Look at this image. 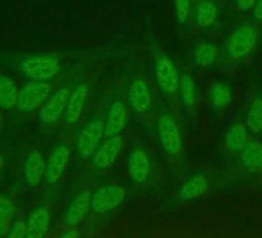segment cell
<instances>
[{
  "label": "cell",
  "mask_w": 262,
  "mask_h": 238,
  "mask_svg": "<svg viewBox=\"0 0 262 238\" xmlns=\"http://www.w3.org/2000/svg\"><path fill=\"white\" fill-rule=\"evenodd\" d=\"M260 34L262 25L257 24H244L237 27L227 39L224 50L225 62L230 65H239L247 61L259 45Z\"/></svg>",
  "instance_id": "6da1fadb"
},
{
  "label": "cell",
  "mask_w": 262,
  "mask_h": 238,
  "mask_svg": "<svg viewBox=\"0 0 262 238\" xmlns=\"http://www.w3.org/2000/svg\"><path fill=\"white\" fill-rule=\"evenodd\" d=\"M24 74L31 81L47 82L56 77L62 68L59 57L56 56H31L20 64Z\"/></svg>",
  "instance_id": "7a4b0ae2"
},
{
  "label": "cell",
  "mask_w": 262,
  "mask_h": 238,
  "mask_svg": "<svg viewBox=\"0 0 262 238\" xmlns=\"http://www.w3.org/2000/svg\"><path fill=\"white\" fill-rule=\"evenodd\" d=\"M155 74L162 93H165L167 96H173L179 91L181 74L176 64L167 54L158 53L155 61Z\"/></svg>",
  "instance_id": "3957f363"
},
{
  "label": "cell",
  "mask_w": 262,
  "mask_h": 238,
  "mask_svg": "<svg viewBox=\"0 0 262 238\" xmlns=\"http://www.w3.org/2000/svg\"><path fill=\"white\" fill-rule=\"evenodd\" d=\"M158 133H159V141H161L162 149L170 156L179 155V152L182 149V135H181V130H179L176 119L171 114L164 113L159 116Z\"/></svg>",
  "instance_id": "277c9868"
},
{
  "label": "cell",
  "mask_w": 262,
  "mask_h": 238,
  "mask_svg": "<svg viewBox=\"0 0 262 238\" xmlns=\"http://www.w3.org/2000/svg\"><path fill=\"white\" fill-rule=\"evenodd\" d=\"M105 135V123L102 119H94L83 127L77 140V150L83 160H90L97 152Z\"/></svg>",
  "instance_id": "5b68a950"
},
{
  "label": "cell",
  "mask_w": 262,
  "mask_h": 238,
  "mask_svg": "<svg viewBox=\"0 0 262 238\" xmlns=\"http://www.w3.org/2000/svg\"><path fill=\"white\" fill-rule=\"evenodd\" d=\"M50 93H51V87L48 82H39V81L28 82L19 93L16 108L24 113L33 111L45 104Z\"/></svg>",
  "instance_id": "8992f818"
},
{
  "label": "cell",
  "mask_w": 262,
  "mask_h": 238,
  "mask_svg": "<svg viewBox=\"0 0 262 238\" xmlns=\"http://www.w3.org/2000/svg\"><path fill=\"white\" fill-rule=\"evenodd\" d=\"M73 90L70 85H65V87H60L42 107L40 110V119L43 126H53L56 124L60 116L65 113L67 110V105H68V101H70V96H71Z\"/></svg>",
  "instance_id": "52a82bcc"
},
{
  "label": "cell",
  "mask_w": 262,
  "mask_h": 238,
  "mask_svg": "<svg viewBox=\"0 0 262 238\" xmlns=\"http://www.w3.org/2000/svg\"><path fill=\"white\" fill-rule=\"evenodd\" d=\"M126 196V189L122 186H105L94 192L91 200V209L96 213L105 215L116 209Z\"/></svg>",
  "instance_id": "ba28073f"
},
{
  "label": "cell",
  "mask_w": 262,
  "mask_h": 238,
  "mask_svg": "<svg viewBox=\"0 0 262 238\" xmlns=\"http://www.w3.org/2000/svg\"><path fill=\"white\" fill-rule=\"evenodd\" d=\"M128 102L138 114H147L153 105L151 88L145 77H135L128 87Z\"/></svg>",
  "instance_id": "9c48e42d"
},
{
  "label": "cell",
  "mask_w": 262,
  "mask_h": 238,
  "mask_svg": "<svg viewBox=\"0 0 262 238\" xmlns=\"http://www.w3.org/2000/svg\"><path fill=\"white\" fill-rule=\"evenodd\" d=\"M68 163H70V147L65 144L57 146L47 161L45 178L48 184H57V181H60Z\"/></svg>",
  "instance_id": "30bf717a"
},
{
  "label": "cell",
  "mask_w": 262,
  "mask_h": 238,
  "mask_svg": "<svg viewBox=\"0 0 262 238\" xmlns=\"http://www.w3.org/2000/svg\"><path fill=\"white\" fill-rule=\"evenodd\" d=\"M128 172H129L131 181L136 184H142L150 178L151 163L144 149H141V147L133 149V152L129 155V160H128Z\"/></svg>",
  "instance_id": "8fae6325"
},
{
  "label": "cell",
  "mask_w": 262,
  "mask_h": 238,
  "mask_svg": "<svg viewBox=\"0 0 262 238\" xmlns=\"http://www.w3.org/2000/svg\"><path fill=\"white\" fill-rule=\"evenodd\" d=\"M123 146V140L122 136H111L106 138L97 149V152L93 156V164L97 169H108L117 158V155L120 153Z\"/></svg>",
  "instance_id": "7c38bea8"
},
{
  "label": "cell",
  "mask_w": 262,
  "mask_h": 238,
  "mask_svg": "<svg viewBox=\"0 0 262 238\" xmlns=\"http://www.w3.org/2000/svg\"><path fill=\"white\" fill-rule=\"evenodd\" d=\"M88 94H90V90H88L86 84H79L73 90L68 105H67V110H65V119L70 127H73L79 123V119L83 113V108L86 105V101H88Z\"/></svg>",
  "instance_id": "4fadbf2b"
},
{
  "label": "cell",
  "mask_w": 262,
  "mask_h": 238,
  "mask_svg": "<svg viewBox=\"0 0 262 238\" xmlns=\"http://www.w3.org/2000/svg\"><path fill=\"white\" fill-rule=\"evenodd\" d=\"M128 123V110L125 107L123 101H114L110 105L106 123H105V135L106 138L117 136Z\"/></svg>",
  "instance_id": "5bb4252c"
},
{
  "label": "cell",
  "mask_w": 262,
  "mask_h": 238,
  "mask_svg": "<svg viewBox=\"0 0 262 238\" xmlns=\"http://www.w3.org/2000/svg\"><path fill=\"white\" fill-rule=\"evenodd\" d=\"M50 227V210L40 206L33 210L27 221V238H45Z\"/></svg>",
  "instance_id": "9a60e30c"
},
{
  "label": "cell",
  "mask_w": 262,
  "mask_h": 238,
  "mask_svg": "<svg viewBox=\"0 0 262 238\" xmlns=\"http://www.w3.org/2000/svg\"><path fill=\"white\" fill-rule=\"evenodd\" d=\"M47 164L43 160V155L39 150H33L27 161H25V180L31 187H37L42 183V178L45 175Z\"/></svg>",
  "instance_id": "2e32d148"
},
{
  "label": "cell",
  "mask_w": 262,
  "mask_h": 238,
  "mask_svg": "<svg viewBox=\"0 0 262 238\" xmlns=\"http://www.w3.org/2000/svg\"><path fill=\"white\" fill-rule=\"evenodd\" d=\"M91 200H93V195L86 190L73 200V203L67 212V224L68 226H77L86 218V215L91 209Z\"/></svg>",
  "instance_id": "e0dca14e"
},
{
  "label": "cell",
  "mask_w": 262,
  "mask_h": 238,
  "mask_svg": "<svg viewBox=\"0 0 262 238\" xmlns=\"http://www.w3.org/2000/svg\"><path fill=\"white\" fill-rule=\"evenodd\" d=\"M217 4L216 0H199L196 5V13H194V22L199 28L208 30L214 25L217 19Z\"/></svg>",
  "instance_id": "ac0fdd59"
},
{
  "label": "cell",
  "mask_w": 262,
  "mask_h": 238,
  "mask_svg": "<svg viewBox=\"0 0 262 238\" xmlns=\"http://www.w3.org/2000/svg\"><path fill=\"white\" fill-rule=\"evenodd\" d=\"M241 161L245 169L251 173H262V143L248 141L245 149L241 152Z\"/></svg>",
  "instance_id": "d6986e66"
},
{
  "label": "cell",
  "mask_w": 262,
  "mask_h": 238,
  "mask_svg": "<svg viewBox=\"0 0 262 238\" xmlns=\"http://www.w3.org/2000/svg\"><path fill=\"white\" fill-rule=\"evenodd\" d=\"M248 141L250 140L247 135V126L242 123L233 124L225 135V147L233 153L242 152Z\"/></svg>",
  "instance_id": "ffe728a7"
},
{
  "label": "cell",
  "mask_w": 262,
  "mask_h": 238,
  "mask_svg": "<svg viewBox=\"0 0 262 238\" xmlns=\"http://www.w3.org/2000/svg\"><path fill=\"white\" fill-rule=\"evenodd\" d=\"M20 90L16 82L7 76H0V107L5 110L16 108Z\"/></svg>",
  "instance_id": "44dd1931"
},
{
  "label": "cell",
  "mask_w": 262,
  "mask_h": 238,
  "mask_svg": "<svg viewBox=\"0 0 262 238\" xmlns=\"http://www.w3.org/2000/svg\"><path fill=\"white\" fill-rule=\"evenodd\" d=\"M210 186V181L202 176V175H198V176H193L190 178L187 183H184V186L179 189V196L185 201H191L198 196H201Z\"/></svg>",
  "instance_id": "7402d4cb"
},
{
  "label": "cell",
  "mask_w": 262,
  "mask_h": 238,
  "mask_svg": "<svg viewBox=\"0 0 262 238\" xmlns=\"http://www.w3.org/2000/svg\"><path fill=\"white\" fill-rule=\"evenodd\" d=\"M219 47L213 42H202L194 50V62L201 67H210L219 59Z\"/></svg>",
  "instance_id": "603a6c76"
},
{
  "label": "cell",
  "mask_w": 262,
  "mask_h": 238,
  "mask_svg": "<svg viewBox=\"0 0 262 238\" xmlns=\"http://www.w3.org/2000/svg\"><path fill=\"white\" fill-rule=\"evenodd\" d=\"M210 99L216 110H224L231 101V88L227 82H214L210 90Z\"/></svg>",
  "instance_id": "cb8c5ba5"
},
{
  "label": "cell",
  "mask_w": 262,
  "mask_h": 238,
  "mask_svg": "<svg viewBox=\"0 0 262 238\" xmlns=\"http://www.w3.org/2000/svg\"><path fill=\"white\" fill-rule=\"evenodd\" d=\"M179 94L182 99V104L185 105V108L191 110L196 104L198 94H196V85L193 77L188 73L181 74V84H179Z\"/></svg>",
  "instance_id": "d4e9b609"
},
{
  "label": "cell",
  "mask_w": 262,
  "mask_h": 238,
  "mask_svg": "<svg viewBox=\"0 0 262 238\" xmlns=\"http://www.w3.org/2000/svg\"><path fill=\"white\" fill-rule=\"evenodd\" d=\"M16 215V206L11 198L0 195V236L10 230V226Z\"/></svg>",
  "instance_id": "484cf974"
},
{
  "label": "cell",
  "mask_w": 262,
  "mask_h": 238,
  "mask_svg": "<svg viewBox=\"0 0 262 238\" xmlns=\"http://www.w3.org/2000/svg\"><path fill=\"white\" fill-rule=\"evenodd\" d=\"M247 127L254 133L262 132V97H254L250 104L247 113Z\"/></svg>",
  "instance_id": "4316f807"
},
{
  "label": "cell",
  "mask_w": 262,
  "mask_h": 238,
  "mask_svg": "<svg viewBox=\"0 0 262 238\" xmlns=\"http://www.w3.org/2000/svg\"><path fill=\"white\" fill-rule=\"evenodd\" d=\"M174 16L181 27L187 25L191 17V0H173Z\"/></svg>",
  "instance_id": "83f0119b"
},
{
  "label": "cell",
  "mask_w": 262,
  "mask_h": 238,
  "mask_svg": "<svg viewBox=\"0 0 262 238\" xmlns=\"http://www.w3.org/2000/svg\"><path fill=\"white\" fill-rule=\"evenodd\" d=\"M7 238H27V224L24 221H17L10 229Z\"/></svg>",
  "instance_id": "f1b7e54d"
},
{
  "label": "cell",
  "mask_w": 262,
  "mask_h": 238,
  "mask_svg": "<svg viewBox=\"0 0 262 238\" xmlns=\"http://www.w3.org/2000/svg\"><path fill=\"white\" fill-rule=\"evenodd\" d=\"M257 0H236V10L239 14H245L254 8Z\"/></svg>",
  "instance_id": "f546056e"
},
{
  "label": "cell",
  "mask_w": 262,
  "mask_h": 238,
  "mask_svg": "<svg viewBox=\"0 0 262 238\" xmlns=\"http://www.w3.org/2000/svg\"><path fill=\"white\" fill-rule=\"evenodd\" d=\"M253 17L257 25H262V0H257L253 8Z\"/></svg>",
  "instance_id": "4dcf8cb0"
},
{
  "label": "cell",
  "mask_w": 262,
  "mask_h": 238,
  "mask_svg": "<svg viewBox=\"0 0 262 238\" xmlns=\"http://www.w3.org/2000/svg\"><path fill=\"white\" fill-rule=\"evenodd\" d=\"M62 238H79V232H77V230H70V232H67Z\"/></svg>",
  "instance_id": "1f68e13d"
},
{
  "label": "cell",
  "mask_w": 262,
  "mask_h": 238,
  "mask_svg": "<svg viewBox=\"0 0 262 238\" xmlns=\"http://www.w3.org/2000/svg\"><path fill=\"white\" fill-rule=\"evenodd\" d=\"M4 166H5V161H4V158H2V156H0V172H2Z\"/></svg>",
  "instance_id": "d6a6232c"
},
{
  "label": "cell",
  "mask_w": 262,
  "mask_h": 238,
  "mask_svg": "<svg viewBox=\"0 0 262 238\" xmlns=\"http://www.w3.org/2000/svg\"><path fill=\"white\" fill-rule=\"evenodd\" d=\"M2 124H4V114L0 113V127H2Z\"/></svg>",
  "instance_id": "836d02e7"
}]
</instances>
